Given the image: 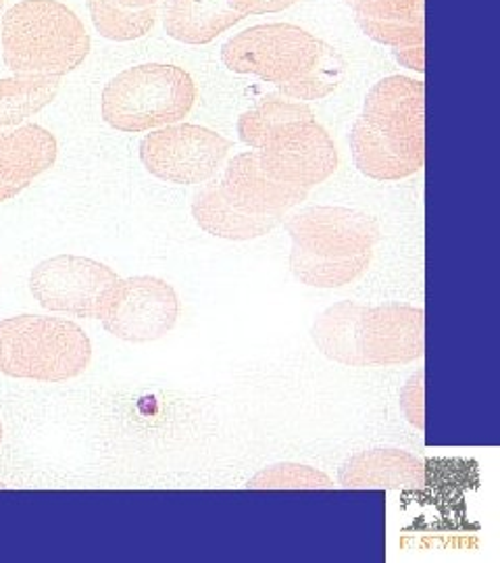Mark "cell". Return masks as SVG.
<instances>
[{
	"mask_svg": "<svg viewBox=\"0 0 500 563\" xmlns=\"http://www.w3.org/2000/svg\"><path fill=\"white\" fill-rule=\"evenodd\" d=\"M311 339L321 355L348 367L418 362L425 351V313L407 302H336L315 318Z\"/></svg>",
	"mask_w": 500,
	"mask_h": 563,
	"instance_id": "1",
	"label": "cell"
},
{
	"mask_svg": "<svg viewBox=\"0 0 500 563\" xmlns=\"http://www.w3.org/2000/svg\"><path fill=\"white\" fill-rule=\"evenodd\" d=\"M360 32L378 44L400 48V46H418L425 41L423 21L425 20H367L355 15Z\"/></svg>",
	"mask_w": 500,
	"mask_h": 563,
	"instance_id": "23",
	"label": "cell"
},
{
	"mask_svg": "<svg viewBox=\"0 0 500 563\" xmlns=\"http://www.w3.org/2000/svg\"><path fill=\"white\" fill-rule=\"evenodd\" d=\"M2 7H4V0H0V11H2Z\"/></svg>",
	"mask_w": 500,
	"mask_h": 563,
	"instance_id": "30",
	"label": "cell"
},
{
	"mask_svg": "<svg viewBox=\"0 0 500 563\" xmlns=\"http://www.w3.org/2000/svg\"><path fill=\"white\" fill-rule=\"evenodd\" d=\"M311 120H315V113L304 102L292 101L286 97H269L251 111L242 113L238 136L251 148L260 151L286 125Z\"/></svg>",
	"mask_w": 500,
	"mask_h": 563,
	"instance_id": "19",
	"label": "cell"
},
{
	"mask_svg": "<svg viewBox=\"0 0 500 563\" xmlns=\"http://www.w3.org/2000/svg\"><path fill=\"white\" fill-rule=\"evenodd\" d=\"M88 11L100 36L107 41H138L157 23V7L125 9L113 0H88Z\"/></svg>",
	"mask_w": 500,
	"mask_h": 563,
	"instance_id": "20",
	"label": "cell"
},
{
	"mask_svg": "<svg viewBox=\"0 0 500 563\" xmlns=\"http://www.w3.org/2000/svg\"><path fill=\"white\" fill-rule=\"evenodd\" d=\"M355 15L367 20H423V0H344Z\"/></svg>",
	"mask_w": 500,
	"mask_h": 563,
	"instance_id": "24",
	"label": "cell"
},
{
	"mask_svg": "<svg viewBox=\"0 0 500 563\" xmlns=\"http://www.w3.org/2000/svg\"><path fill=\"white\" fill-rule=\"evenodd\" d=\"M0 488H4V484L0 483Z\"/></svg>",
	"mask_w": 500,
	"mask_h": 563,
	"instance_id": "31",
	"label": "cell"
},
{
	"mask_svg": "<svg viewBox=\"0 0 500 563\" xmlns=\"http://www.w3.org/2000/svg\"><path fill=\"white\" fill-rule=\"evenodd\" d=\"M220 186L230 205L251 216L284 218L309 197L307 188L271 178L260 167L257 151L241 153L227 163Z\"/></svg>",
	"mask_w": 500,
	"mask_h": 563,
	"instance_id": "11",
	"label": "cell"
},
{
	"mask_svg": "<svg viewBox=\"0 0 500 563\" xmlns=\"http://www.w3.org/2000/svg\"><path fill=\"white\" fill-rule=\"evenodd\" d=\"M363 118L392 141L425 139V86L407 76L374 84L363 102Z\"/></svg>",
	"mask_w": 500,
	"mask_h": 563,
	"instance_id": "12",
	"label": "cell"
},
{
	"mask_svg": "<svg viewBox=\"0 0 500 563\" xmlns=\"http://www.w3.org/2000/svg\"><path fill=\"white\" fill-rule=\"evenodd\" d=\"M338 484L346 490H415L425 484V465L400 449H371L348 457Z\"/></svg>",
	"mask_w": 500,
	"mask_h": 563,
	"instance_id": "15",
	"label": "cell"
},
{
	"mask_svg": "<svg viewBox=\"0 0 500 563\" xmlns=\"http://www.w3.org/2000/svg\"><path fill=\"white\" fill-rule=\"evenodd\" d=\"M259 153L260 167L276 180L313 188L338 169V151L318 120L286 125Z\"/></svg>",
	"mask_w": 500,
	"mask_h": 563,
	"instance_id": "10",
	"label": "cell"
},
{
	"mask_svg": "<svg viewBox=\"0 0 500 563\" xmlns=\"http://www.w3.org/2000/svg\"><path fill=\"white\" fill-rule=\"evenodd\" d=\"M281 223L292 239L290 269L300 284L313 288L357 280L380 242L376 218L348 207H309Z\"/></svg>",
	"mask_w": 500,
	"mask_h": 563,
	"instance_id": "2",
	"label": "cell"
},
{
	"mask_svg": "<svg viewBox=\"0 0 500 563\" xmlns=\"http://www.w3.org/2000/svg\"><path fill=\"white\" fill-rule=\"evenodd\" d=\"M0 444H2V423H0Z\"/></svg>",
	"mask_w": 500,
	"mask_h": 563,
	"instance_id": "29",
	"label": "cell"
},
{
	"mask_svg": "<svg viewBox=\"0 0 500 563\" xmlns=\"http://www.w3.org/2000/svg\"><path fill=\"white\" fill-rule=\"evenodd\" d=\"M197 101V84L178 65L144 63L121 71L102 90L100 111L111 128L130 134L180 123Z\"/></svg>",
	"mask_w": 500,
	"mask_h": 563,
	"instance_id": "5",
	"label": "cell"
},
{
	"mask_svg": "<svg viewBox=\"0 0 500 563\" xmlns=\"http://www.w3.org/2000/svg\"><path fill=\"white\" fill-rule=\"evenodd\" d=\"M230 9L241 13L242 18L248 15H267V13H280L297 4L299 0H225Z\"/></svg>",
	"mask_w": 500,
	"mask_h": 563,
	"instance_id": "26",
	"label": "cell"
},
{
	"mask_svg": "<svg viewBox=\"0 0 500 563\" xmlns=\"http://www.w3.org/2000/svg\"><path fill=\"white\" fill-rule=\"evenodd\" d=\"M423 393H425V372L420 369L415 376L409 378L404 388L400 390V409L404 418L413 423L420 432L425 430V411H423Z\"/></svg>",
	"mask_w": 500,
	"mask_h": 563,
	"instance_id": "25",
	"label": "cell"
},
{
	"mask_svg": "<svg viewBox=\"0 0 500 563\" xmlns=\"http://www.w3.org/2000/svg\"><path fill=\"white\" fill-rule=\"evenodd\" d=\"M192 218L200 230L223 241H255L271 234L284 218L251 216L230 205L220 181H204L192 199Z\"/></svg>",
	"mask_w": 500,
	"mask_h": 563,
	"instance_id": "16",
	"label": "cell"
},
{
	"mask_svg": "<svg viewBox=\"0 0 500 563\" xmlns=\"http://www.w3.org/2000/svg\"><path fill=\"white\" fill-rule=\"evenodd\" d=\"M113 2L125 9H148V7H157L160 0H113Z\"/></svg>",
	"mask_w": 500,
	"mask_h": 563,
	"instance_id": "28",
	"label": "cell"
},
{
	"mask_svg": "<svg viewBox=\"0 0 500 563\" xmlns=\"http://www.w3.org/2000/svg\"><path fill=\"white\" fill-rule=\"evenodd\" d=\"M351 151L360 174L371 180H402L425 163L423 141H392L360 115L351 130Z\"/></svg>",
	"mask_w": 500,
	"mask_h": 563,
	"instance_id": "14",
	"label": "cell"
},
{
	"mask_svg": "<svg viewBox=\"0 0 500 563\" xmlns=\"http://www.w3.org/2000/svg\"><path fill=\"white\" fill-rule=\"evenodd\" d=\"M325 42L292 23L248 27L221 46L223 65L242 76H259L276 86L304 76L323 53Z\"/></svg>",
	"mask_w": 500,
	"mask_h": 563,
	"instance_id": "6",
	"label": "cell"
},
{
	"mask_svg": "<svg viewBox=\"0 0 500 563\" xmlns=\"http://www.w3.org/2000/svg\"><path fill=\"white\" fill-rule=\"evenodd\" d=\"M92 362V342L63 318L15 316L0 322V372L36 383H65Z\"/></svg>",
	"mask_w": 500,
	"mask_h": 563,
	"instance_id": "4",
	"label": "cell"
},
{
	"mask_svg": "<svg viewBox=\"0 0 500 563\" xmlns=\"http://www.w3.org/2000/svg\"><path fill=\"white\" fill-rule=\"evenodd\" d=\"M57 139L36 123L0 130V202L11 201L57 162Z\"/></svg>",
	"mask_w": 500,
	"mask_h": 563,
	"instance_id": "13",
	"label": "cell"
},
{
	"mask_svg": "<svg viewBox=\"0 0 500 563\" xmlns=\"http://www.w3.org/2000/svg\"><path fill=\"white\" fill-rule=\"evenodd\" d=\"M336 484L318 467L302 463H276L255 474L248 490H332Z\"/></svg>",
	"mask_w": 500,
	"mask_h": 563,
	"instance_id": "22",
	"label": "cell"
},
{
	"mask_svg": "<svg viewBox=\"0 0 500 563\" xmlns=\"http://www.w3.org/2000/svg\"><path fill=\"white\" fill-rule=\"evenodd\" d=\"M180 318L176 288L157 276H134L120 282L102 316L104 330L125 342L159 341Z\"/></svg>",
	"mask_w": 500,
	"mask_h": 563,
	"instance_id": "9",
	"label": "cell"
},
{
	"mask_svg": "<svg viewBox=\"0 0 500 563\" xmlns=\"http://www.w3.org/2000/svg\"><path fill=\"white\" fill-rule=\"evenodd\" d=\"M392 57L402 67L423 74L425 71V48L423 44L418 46H400V48H392Z\"/></svg>",
	"mask_w": 500,
	"mask_h": 563,
	"instance_id": "27",
	"label": "cell"
},
{
	"mask_svg": "<svg viewBox=\"0 0 500 563\" xmlns=\"http://www.w3.org/2000/svg\"><path fill=\"white\" fill-rule=\"evenodd\" d=\"M121 278L104 263L59 255L38 263L30 276V292L46 311L102 320Z\"/></svg>",
	"mask_w": 500,
	"mask_h": 563,
	"instance_id": "7",
	"label": "cell"
},
{
	"mask_svg": "<svg viewBox=\"0 0 500 563\" xmlns=\"http://www.w3.org/2000/svg\"><path fill=\"white\" fill-rule=\"evenodd\" d=\"M232 142L195 123H171L151 130L141 142V162L155 178L180 186L213 180Z\"/></svg>",
	"mask_w": 500,
	"mask_h": 563,
	"instance_id": "8",
	"label": "cell"
},
{
	"mask_svg": "<svg viewBox=\"0 0 500 563\" xmlns=\"http://www.w3.org/2000/svg\"><path fill=\"white\" fill-rule=\"evenodd\" d=\"M88 53L84 23L59 0H23L2 18V59L15 76L63 78Z\"/></svg>",
	"mask_w": 500,
	"mask_h": 563,
	"instance_id": "3",
	"label": "cell"
},
{
	"mask_svg": "<svg viewBox=\"0 0 500 563\" xmlns=\"http://www.w3.org/2000/svg\"><path fill=\"white\" fill-rule=\"evenodd\" d=\"M344 71L346 67L341 53L325 42L320 60L304 76L280 84L278 90L286 99L292 101H321L341 86Z\"/></svg>",
	"mask_w": 500,
	"mask_h": 563,
	"instance_id": "21",
	"label": "cell"
},
{
	"mask_svg": "<svg viewBox=\"0 0 500 563\" xmlns=\"http://www.w3.org/2000/svg\"><path fill=\"white\" fill-rule=\"evenodd\" d=\"M60 78L13 76L0 80V128H18L57 99Z\"/></svg>",
	"mask_w": 500,
	"mask_h": 563,
	"instance_id": "18",
	"label": "cell"
},
{
	"mask_svg": "<svg viewBox=\"0 0 500 563\" xmlns=\"http://www.w3.org/2000/svg\"><path fill=\"white\" fill-rule=\"evenodd\" d=\"M242 20L225 0H165L163 9L167 36L190 46L215 41Z\"/></svg>",
	"mask_w": 500,
	"mask_h": 563,
	"instance_id": "17",
	"label": "cell"
}]
</instances>
